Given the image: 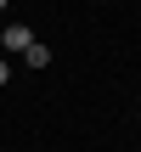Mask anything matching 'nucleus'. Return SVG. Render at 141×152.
Here are the masks:
<instances>
[{"mask_svg":"<svg viewBox=\"0 0 141 152\" xmlns=\"http://www.w3.org/2000/svg\"><path fill=\"white\" fill-rule=\"evenodd\" d=\"M0 45H6V51H28V45H34V28H28V23H6Z\"/></svg>","mask_w":141,"mask_h":152,"instance_id":"obj_1","label":"nucleus"},{"mask_svg":"<svg viewBox=\"0 0 141 152\" xmlns=\"http://www.w3.org/2000/svg\"><path fill=\"white\" fill-rule=\"evenodd\" d=\"M23 62H28V68H51V51H45V45H28Z\"/></svg>","mask_w":141,"mask_h":152,"instance_id":"obj_2","label":"nucleus"},{"mask_svg":"<svg viewBox=\"0 0 141 152\" xmlns=\"http://www.w3.org/2000/svg\"><path fill=\"white\" fill-rule=\"evenodd\" d=\"M0 85H11V68H6V62H0Z\"/></svg>","mask_w":141,"mask_h":152,"instance_id":"obj_3","label":"nucleus"},{"mask_svg":"<svg viewBox=\"0 0 141 152\" xmlns=\"http://www.w3.org/2000/svg\"><path fill=\"white\" fill-rule=\"evenodd\" d=\"M0 11H6V0H0Z\"/></svg>","mask_w":141,"mask_h":152,"instance_id":"obj_4","label":"nucleus"}]
</instances>
